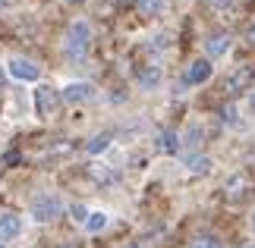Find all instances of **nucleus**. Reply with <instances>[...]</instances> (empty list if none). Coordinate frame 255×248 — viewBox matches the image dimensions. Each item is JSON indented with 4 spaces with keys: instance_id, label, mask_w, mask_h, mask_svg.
Masks as SVG:
<instances>
[{
    "instance_id": "f257e3e1",
    "label": "nucleus",
    "mask_w": 255,
    "mask_h": 248,
    "mask_svg": "<svg viewBox=\"0 0 255 248\" xmlns=\"http://www.w3.org/2000/svg\"><path fill=\"white\" fill-rule=\"evenodd\" d=\"M66 54L73 57V60H82V57L88 54V47H92V28H88V22H73L70 32H66Z\"/></svg>"
},
{
    "instance_id": "f03ea898",
    "label": "nucleus",
    "mask_w": 255,
    "mask_h": 248,
    "mask_svg": "<svg viewBox=\"0 0 255 248\" xmlns=\"http://www.w3.org/2000/svg\"><path fill=\"white\" fill-rule=\"evenodd\" d=\"M60 214H63V201L57 195H38L35 201H32V217H35L38 223H51Z\"/></svg>"
},
{
    "instance_id": "7ed1b4c3",
    "label": "nucleus",
    "mask_w": 255,
    "mask_h": 248,
    "mask_svg": "<svg viewBox=\"0 0 255 248\" xmlns=\"http://www.w3.org/2000/svg\"><path fill=\"white\" fill-rule=\"evenodd\" d=\"M35 107H38V113H41V116H54L57 107H60V94H57L54 88H47V85L35 88Z\"/></svg>"
},
{
    "instance_id": "20e7f679",
    "label": "nucleus",
    "mask_w": 255,
    "mask_h": 248,
    "mask_svg": "<svg viewBox=\"0 0 255 248\" xmlns=\"http://www.w3.org/2000/svg\"><path fill=\"white\" fill-rule=\"evenodd\" d=\"M63 101H70V104H85V101H92L95 97V85H88V82H73V85H66L63 88Z\"/></svg>"
},
{
    "instance_id": "39448f33",
    "label": "nucleus",
    "mask_w": 255,
    "mask_h": 248,
    "mask_svg": "<svg viewBox=\"0 0 255 248\" xmlns=\"http://www.w3.org/2000/svg\"><path fill=\"white\" fill-rule=\"evenodd\" d=\"M249 192V176L246 173H233L227 185H224V195H227V201H240V198H246Z\"/></svg>"
},
{
    "instance_id": "423d86ee",
    "label": "nucleus",
    "mask_w": 255,
    "mask_h": 248,
    "mask_svg": "<svg viewBox=\"0 0 255 248\" xmlns=\"http://www.w3.org/2000/svg\"><path fill=\"white\" fill-rule=\"evenodd\" d=\"M9 76H13V79H22V82H35V79H38V66L32 60L16 57V60H9Z\"/></svg>"
},
{
    "instance_id": "0eeeda50",
    "label": "nucleus",
    "mask_w": 255,
    "mask_h": 248,
    "mask_svg": "<svg viewBox=\"0 0 255 248\" xmlns=\"http://www.w3.org/2000/svg\"><path fill=\"white\" fill-rule=\"evenodd\" d=\"M211 79V63L208 60H195L189 66V73H186V82L189 85H199V82H208Z\"/></svg>"
},
{
    "instance_id": "6e6552de",
    "label": "nucleus",
    "mask_w": 255,
    "mask_h": 248,
    "mask_svg": "<svg viewBox=\"0 0 255 248\" xmlns=\"http://www.w3.org/2000/svg\"><path fill=\"white\" fill-rule=\"evenodd\" d=\"M19 230H22V223H19V217H16V214H3V217H0V242L16 239Z\"/></svg>"
},
{
    "instance_id": "1a4fd4ad",
    "label": "nucleus",
    "mask_w": 255,
    "mask_h": 248,
    "mask_svg": "<svg viewBox=\"0 0 255 248\" xmlns=\"http://www.w3.org/2000/svg\"><path fill=\"white\" fill-rule=\"evenodd\" d=\"M252 76H255V69H240V73H233L230 79H227V91H240V88H246L249 82H252Z\"/></svg>"
},
{
    "instance_id": "9d476101",
    "label": "nucleus",
    "mask_w": 255,
    "mask_h": 248,
    "mask_svg": "<svg viewBox=\"0 0 255 248\" xmlns=\"http://www.w3.org/2000/svg\"><path fill=\"white\" fill-rule=\"evenodd\" d=\"M227 47H230V38L227 35H211L208 41H205V51H208L211 57H221Z\"/></svg>"
},
{
    "instance_id": "9b49d317",
    "label": "nucleus",
    "mask_w": 255,
    "mask_h": 248,
    "mask_svg": "<svg viewBox=\"0 0 255 248\" xmlns=\"http://www.w3.org/2000/svg\"><path fill=\"white\" fill-rule=\"evenodd\" d=\"M158 148H161L164 154H173L176 148H180V138H176V132H173V129H164V132H161V138H158Z\"/></svg>"
},
{
    "instance_id": "f8f14e48",
    "label": "nucleus",
    "mask_w": 255,
    "mask_h": 248,
    "mask_svg": "<svg viewBox=\"0 0 255 248\" xmlns=\"http://www.w3.org/2000/svg\"><path fill=\"white\" fill-rule=\"evenodd\" d=\"M208 166H211V161L205 154H192V157H186V170L189 173H208Z\"/></svg>"
},
{
    "instance_id": "ddd939ff",
    "label": "nucleus",
    "mask_w": 255,
    "mask_h": 248,
    "mask_svg": "<svg viewBox=\"0 0 255 248\" xmlns=\"http://www.w3.org/2000/svg\"><path fill=\"white\" fill-rule=\"evenodd\" d=\"M85 226H88V233H101L104 226H107V214H101V211L92 214V217L85 220Z\"/></svg>"
},
{
    "instance_id": "4468645a",
    "label": "nucleus",
    "mask_w": 255,
    "mask_h": 248,
    "mask_svg": "<svg viewBox=\"0 0 255 248\" xmlns=\"http://www.w3.org/2000/svg\"><path fill=\"white\" fill-rule=\"evenodd\" d=\"M158 82H161V73H158V69H145V73H139V85L142 88H154Z\"/></svg>"
},
{
    "instance_id": "2eb2a0df",
    "label": "nucleus",
    "mask_w": 255,
    "mask_h": 248,
    "mask_svg": "<svg viewBox=\"0 0 255 248\" xmlns=\"http://www.w3.org/2000/svg\"><path fill=\"white\" fill-rule=\"evenodd\" d=\"M107 145H111V135H95V138H92V142H88L85 148H88V154H101Z\"/></svg>"
},
{
    "instance_id": "dca6fc26",
    "label": "nucleus",
    "mask_w": 255,
    "mask_h": 248,
    "mask_svg": "<svg viewBox=\"0 0 255 248\" xmlns=\"http://www.w3.org/2000/svg\"><path fill=\"white\" fill-rule=\"evenodd\" d=\"M164 3H167V0H139V9H142V13H148V16H154V13H161V9H164Z\"/></svg>"
},
{
    "instance_id": "f3484780",
    "label": "nucleus",
    "mask_w": 255,
    "mask_h": 248,
    "mask_svg": "<svg viewBox=\"0 0 255 248\" xmlns=\"http://www.w3.org/2000/svg\"><path fill=\"white\" fill-rule=\"evenodd\" d=\"M192 248H221V242L214 239V236H202V239H195Z\"/></svg>"
},
{
    "instance_id": "a211bd4d",
    "label": "nucleus",
    "mask_w": 255,
    "mask_h": 248,
    "mask_svg": "<svg viewBox=\"0 0 255 248\" xmlns=\"http://www.w3.org/2000/svg\"><path fill=\"white\" fill-rule=\"evenodd\" d=\"M73 220H79V223H85V220H88V211H85L82 204H76V207H73Z\"/></svg>"
},
{
    "instance_id": "6ab92c4d",
    "label": "nucleus",
    "mask_w": 255,
    "mask_h": 248,
    "mask_svg": "<svg viewBox=\"0 0 255 248\" xmlns=\"http://www.w3.org/2000/svg\"><path fill=\"white\" fill-rule=\"evenodd\" d=\"M199 135H202V129L192 126V129H189V145H199Z\"/></svg>"
},
{
    "instance_id": "aec40b11",
    "label": "nucleus",
    "mask_w": 255,
    "mask_h": 248,
    "mask_svg": "<svg viewBox=\"0 0 255 248\" xmlns=\"http://www.w3.org/2000/svg\"><path fill=\"white\" fill-rule=\"evenodd\" d=\"M214 6H221V9H227V6H233V0H211Z\"/></svg>"
},
{
    "instance_id": "412c9836",
    "label": "nucleus",
    "mask_w": 255,
    "mask_h": 248,
    "mask_svg": "<svg viewBox=\"0 0 255 248\" xmlns=\"http://www.w3.org/2000/svg\"><path fill=\"white\" fill-rule=\"evenodd\" d=\"M16 161H19V154H16V151H9V154H6V164H9V166H16Z\"/></svg>"
},
{
    "instance_id": "4be33fe9",
    "label": "nucleus",
    "mask_w": 255,
    "mask_h": 248,
    "mask_svg": "<svg viewBox=\"0 0 255 248\" xmlns=\"http://www.w3.org/2000/svg\"><path fill=\"white\" fill-rule=\"evenodd\" d=\"M246 38H249V44H255V25H252L249 32H246Z\"/></svg>"
},
{
    "instance_id": "5701e85b",
    "label": "nucleus",
    "mask_w": 255,
    "mask_h": 248,
    "mask_svg": "<svg viewBox=\"0 0 255 248\" xmlns=\"http://www.w3.org/2000/svg\"><path fill=\"white\" fill-rule=\"evenodd\" d=\"M3 82H6V76H3V69H0V91H3Z\"/></svg>"
},
{
    "instance_id": "b1692460",
    "label": "nucleus",
    "mask_w": 255,
    "mask_h": 248,
    "mask_svg": "<svg viewBox=\"0 0 255 248\" xmlns=\"http://www.w3.org/2000/svg\"><path fill=\"white\" fill-rule=\"evenodd\" d=\"M249 107H252V113H255V97H252V101H249Z\"/></svg>"
},
{
    "instance_id": "393cba45",
    "label": "nucleus",
    "mask_w": 255,
    "mask_h": 248,
    "mask_svg": "<svg viewBox=\"0 0 255 248\" xmlns=\"http://www.w3.org/2000/svg\"><path fill=\"white\" fill-rule=\"evenodd\" d=\"M0 248H3V245H0Z\"/></svg>"
}]
</instances>
